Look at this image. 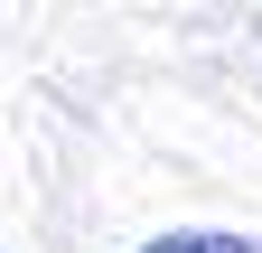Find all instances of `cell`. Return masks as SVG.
I'll return each mask as SVG.
<instances>
[{"mask_svg":"<svg viewBox=\"0 0 262 253\" xmlns=\"http://www.w3.org/2000/svg\"><path fill=\"white\" fill-rule=\"evenodd\" d=\"M141 253H262V235H159Z\"/></svg>","mask_w":262,"mask_h":253,"instance_id":"6da1fadb","label":"cell"}]
</instances>
